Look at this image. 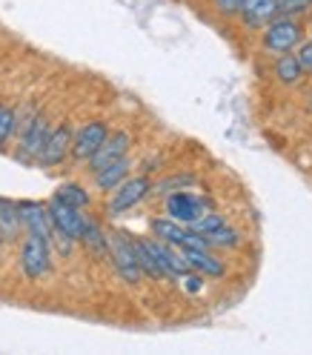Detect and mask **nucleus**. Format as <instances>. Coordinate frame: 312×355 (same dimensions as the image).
Wrapping results in <instances>:
<instances>
[{
    "label": "nucleus",
    "mask_w": 312,
    "mask_h": 355,
    "mask_svg": "<svg viewBox=\"0 0 312 355\" xmlns=\"http://www.w3.org/2000/svg\"><path fill=\"white\" fill-rule=\"evenodd\" d=\"M152 232L155 238H161L169 247H181V250H189V247H207L204 238H200L195 230H187L181 220H172V218H158L152 220Z\"/></svg>",
    "instance_id": "nucleus-1"
},
{
    "label": "nucleus",
    "mask_w": 312,
    "mask_h": 355,
    "mask_svg": "<svg viewBox=\"0 0 312 355\" xmlns=\"http://www.w3.org/2000/svg\"><path fill=\"white\" fill-rule=\"evenodd\" d=\"M106 250L112 255L118 272L126 284H138L141 281V266H138V258H135V250H132V241H126L123 235H112L106 238Z\"/></svg>",
    "instance_id": "nucleus-2"
},
{
    "label": "nucleus",
    "mask_w": 312,
    "mask_h": 355,
    "mask_svg": "<svg viewBox=\"0 0 312 355\" xmlns=\"http://www.w3.org/2000/svg\"><path fill=\"white\" fill-rule=\"evenodd\" d=\"M20 270L26 272V278L46 275V270H49V241L29 235L24 250H20Z\"/></svg>",
    "instance_id": "nucleus-3"
},
{
    "label": "nucleus",
    "mask_w": 312,
    "mask_h": 355,
    "mask_svg": "<svg viewBox=\"0 0 312 355\" xmlns=\"http://www.w3.org/2000/svg\"><path fill=\"white\" fill-rule=\"evenodd\" d=\"M152 184L146 181V178H132V181H123L115 187V195H112V201H109V212L112 215H121L126 209H132L135 204H141L144 198L149 195Z\"/></svg>",
    "instance_id": "nucleus-4"
},
{
    "label": "nucleus",
    "mask_w": 312,
    "mask_h": 355,
    "mask_svg": "<svg viewBox=\"0 0 312 355\" xmlns=\"http://www.w3.org/2000/svg\"><path fill=\"white\" fill-rule=\"evenodd\" d=\"M69 149H72L69 126H58L55 132L46 135V141H43V146L37 152V164L40 166H55V164H60L66 158V155H69Z\"/></svg>",
    "instance_id": "nucleus-5"
},
{
    "label": "nucleus",
    "mask_w": 312,
    "mask_h": 355,
    "mask_svg": "<svg viewBox=\"0 0 312 355\" xmlns=\"http://www.w3.org/2000/svg\"><path fill=\"white\" fill-rule=\"evenodd\" d=\"M49 218H52V227H55V230H60L63 235H69L72 241H78V238H80L83 224H86V218L80 215V209H75V207H69V204L58 201V198L49 204Z\"/></svg>",
    "instance_id": "nucleus-6"
},
{
    "label": "nucleus",
    "mask_w": 312,
    "mask_h": 355,
    "mask_svg": "<svg viewBox=\"0 0 312 355\" xmlns=\"http://www.w3.org/2000/svg\"><path fill=\"white\" fill-rule=\"evenodd\" d=\"M20 212V224L29 230V235H37L43 241H52V218H49V207L43 204H35V201H26L17 207Z\"/></svg>",
    "instance_id": "nucleus-7"
},
{
    "label": "nucleus",
    "mask_w": 312,
    "mask_h": 355,
    "mask_svg": "<svg viewBox=\"0 0 312 355\" xmlns=\"http://www.w3.org/2000/svg\"><path fill=\"white\" fill-rule=\"evenodd\" d=\"M126 149H129V135L126 132H115V135H106V141L89 155V166H92V172L109 166L112 161L118 158H126Z\"/></svg>",
    "instance_id": "nucleus-8"
},
{
    "label": "nucleus",
    "mask_w": 312,
    "mask_h": 355,
    "mask_svg": "<svg viewBox=\"0 0 312 355\" xmlns=\"http://www.w3.org/2000/svg\"><path fill=\"white\" fill-rule=\"evenodd\" d=\"M166 212L172 220H181V224H192L204 215V201L189 192H175L166 198Z\"/></svg>",
    "instance_id": "nucleus-9"
},
{
    "label": "nucleus",
    "mask_w": 312,
    "mask_h": 355,
    "mask_svg": "<svg viewBox=\"0 0 312 355\" xmlns=\"http://www.w3.org/2000/svg\"><path fill=\"white\" fill-rule=\"evenodd\" d=\"M301 40V29L298 24H293V20H275V24H270V29H266V49H272V52H289L295 46V43Z\"/></svg>",
    "instance_id": "nucleus-10"
},
{
    "label": "nucleus",
    "mask_w": 312,
    "mask_h": 355,
    "mask_svg": "<svg viewBox=\"0 0 312 355\" xmlns=\"http://www.w3.org/2000/svg\"><path fill=\"white\" fill-rule=\"evenodd\" d=\"M146 247H149V252H152L155 263L161 266L164 278H181V275H187V272H189V263H187V258H184V255H175V252L166 247V243L146 241Z\"/></svg>",
    "instance_id": "nucleus-11"
},
{
    "label": "nucleus",
    "mask_w": 312,
    "mask_h": 355,
    "mask_svg": "<svg viewBox=\"0 0 312 355\" xmlns=\"http://www.w3.org/2000/svg\"><path fill=\"white\" fill-rule=\"evenodd\" d=\"M106 135H109L106 123H101V121L86 123V126L78 132V138L72 141V155H75V158H80V161H89V155H92V152L106 141Z\"/></svg>",
    "instance_id": "nucleus-12"
},
{
    "label": "nucleus",
    "mask_w": 312,
    "mask_h": 355,
    "mask_svg": "<svg viewBox=\"0 0 312 355\" xmlns=\"http://www.w3.org/2000/svg\"><path fill=\"white\" fill-rule=\"evenodd\" d=\"M46 135H49V123L43 121V118H35V121L24 129L17 158H20V161H37V152H40L43 141H46Z\"/></svg>",
    "instance_id": "nucleus-13"
},
{
    "label": "nucleus",
    "mask_w": 312,
    "mask_h": 355,
    "mask_svg": "<svg viewBox=\"0 0 312 355\" xmlns=\"http://www.w3.org/2000/svg\"><path fill=\"white\" fill-rule=\"evenodd\" d=\"M241 12L250 26H263L278 15V0H243Z\"/></svg>",
    "instance_id": "nucleus-14"
},
{
    "label": "nucleus",
    "mask_w": 312,
    "mask_h": 355,
    "mask_svg": "<svg viewBox=\"0 0 312 355\" xmlns=\"http://www.w3.org/2000/svg\"><path fill=\"white\" fill-rule=\"evenodd\" d=\"M181 255L187 258L189 270L207 272V275H224V263H220L218 258H212L207 252V247H189V250H181Z\"/></svg>",
    "instance_id": "nucleus-15"
},
{
    "label": "nucleus",
    "mask_w": 312,
    "mask_h": 355,
    "mask_svg": "<svg viewBox=\"0 0 312 355\" xmlns=\"http://www.w3.org/2000/svg\"><path fill=\"white\" fill-rule=\"evenodd\" d=\"M126 172H129V161L126 158H118V161H112L109 166L98 169L95 172V181H98L101 189H115L118 184L126 181Z\"/></svg>",
    "instance_id": "nucleus-16"
},
{
    "label": "nucleus",
    "mask_w": 312,
    "mask_h": 355,
    "mask_svg": "<svg viewBox=\"0 0 312 355\" xmlns=\"http://www.w3.org/2000/svg\"><path fill=\"white\" fill-rule=\"evenodd\" d=\"M132 250H135V258H138L141 272H146V275H152V278H164L161 266L155 263V258H152V252H149V247H146V241H132Z\"/></svg>",
    "instance_id": "nucleus-17"
},
{
    "label": "nucleus",
    "mask_w": 312,
    "mask_h": 355,
    "mask_svg": "<svg viewBox=\"0 0 312 355\" xmlns=\"http://www.w3.org/2000/svg\"><path fill=\"white\" fill-rule=\"evenodd\" d=\"M17 230H20V212H17V207L0 201V235H3V238H15Z\"/></svg>",
    "instance_id": "nucleus-18"
},
{
    "label": "nucleus",
    "mask_w": 312,
    "mask_h": 355,
    "mask_svg": "<svg viewBox=\"0 0 312 355\" xmlns=\"http://www.w3.org/2000/svg\"><path fill=\"white\" fill-rule=\"evenodd\" d=\"M55 198H58V201H63V204L75 207V209L89 207V195H86L83 187H78V184H63V187H58Z\"/></svg>",
    "instance_id": "nucleus-19"
},
{
    "label": "nucleus",
    "mask_w": 312,
    "mask_h": 355,
    "mask_svg": "<svg viewBox=\"0 0 312 355\" xmlns=\"http://www.w3.org/2000/svg\"><path fill=\"white\" fill-rule=\"evenodd\" d=\"M200 238H204L207 247H235V243H238V232H235V230H229L227 224H220V227H215V230L204 232Z\"/></svg>",
    "instance_id": "nucleus-20"
},
{
    "label": "nucleus",
    "mask_w": 312,
    "mask_h": 355,
    "mask_svg": "<svg viewBox=\"0 0 312 355\" xmlns=\"http://www.w3.org/2000/svg\"><path fill=\"white\" fill-rule=\"evenodd\" d=\"M301 66H298V60H295V55H281L278 58V63H275V75L284 80V83H295L298 78H301Z\"/></svg>",
    "instance_id": "nucleus-21"
},
{
    "label": "nucleus",
    "mask_w": 312,
    "mask_h": 355,
    "mask_svg": "<svg viewBox=\"0 0 312 355\" xmlns=\"http://www.w3.org/2000/svg\"><path fill=\"white\" fill-rule=\"evenodd\" d=\"M80 241L86 243V247H92L95 252H106V238H103V232L95 227V224H83V232H80Z\"/></svg>",
    "instance_id": "nucleus-22"
},
{
    "label": "nucleus",
    "mask_w": 312,
    "mask_h": 355,
    "mask_svg": "<svg viewBox=\"0 0 312 355\" xmlns=\"http://www.w3.org/2000/svg\"><path fill=\"white\" fill-rule=\"evenodd\" d=\"M220 224H227V220L220 218V215H207V212H204L198 220H192L189 227H192L198 235H204V232H209V230H215V227H220Z\"/></svg>",
    "instance_id": "nucleus-23"
},
{
    "label": "nucleus",
    "mask_w": 312,
    "mask_h": 355,
    "mask_svg": "<svg viewBox=\"0 0 312 355\" xmlns=\"http://www.w3.org/2000/svg\"><path fill=\"white\" fill-rule=\"evenodd\" d=\"M12 132H15V112L0 106V146L6 144V138L12 135Z\"/></svg>",
    "instance_id": "nucleus-24"
},
{
    "label": "nucleus",
    "mask_w": 312,
    "mask_h": 355,
    "mask_svg": "<svg viewBox=\"0 0 312 355\" xmlns=\"http://www.w3.org/2000/svg\"><path fill=\"white\" fill-rule=\"evenodd\" d=\"M295 60H298L301 69H309L312 72V43H304V46L298 49V55H295Z\"/></svg>",
    "instance_id": "nucleus-25"
},
{
    "label": "nucleus",
    "mask_w": 312,
    "mask_h": 355,
    "mask_svg": "<svg viewBox=\"0 0 312 355\" xmlns=\"http://www.w3.org/2000/svg\"><path fill=\"white\" fill-rule=\"evenodd\" d=\"M241 3H243V0H218V9L224 15H232V12L241 9Z\"/></svg>",
    "instance_id": "nucleus-26"
},
{
    "label": "nucleus",
    "mask_w": 312,
    "mask_h": 355,
    "mask_svg": "<svg viewBox=\"0 0 312 355\" xmlns=\"http://www.w3.org/2000/svg\"><path fill=\"white\" fill-rule=\"evenodd\" d=\"M306 3H312V0H284V6H289V12H298Z\"/></svg>",
    "instance_id": "nucleus-27"
},
{
    "label": "nucleus",
    "mask_w": 312,
    "mask_h": 355,
    "mask_svg": "<svg viewBox=\"0 0 312 355\" xmlns=\"http://www.w3.org/2000/svg\"><path fill=\"white\" fill-rule=\"evenodd\" d=\"M187 290L189 293H198L200 290V278H187Z\"/></svg>",
    "instance_id": "nucleus-28"
}]
</instances>
